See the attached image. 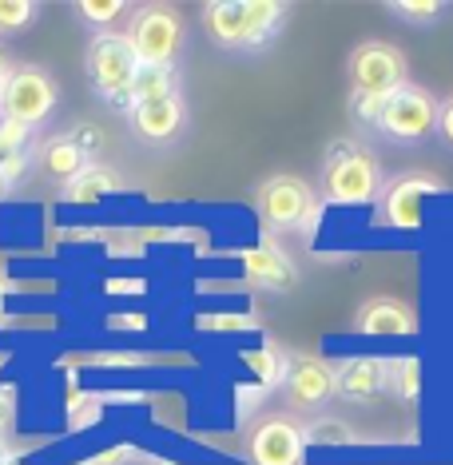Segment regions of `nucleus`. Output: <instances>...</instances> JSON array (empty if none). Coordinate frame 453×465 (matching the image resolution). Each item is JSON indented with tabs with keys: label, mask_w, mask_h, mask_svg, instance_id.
I'll list each match as a JSON object with an SVG mask.
<instances>
[{
	"label": "nucleus",
	"mask_w": 453,
	"mask_h": 465,
	"mask_svg": "<svg viewBox=\"0 0 453 465\" xmlns=\"http://www.w3.org/2000/svg\"><path fill=\"white\" fill-rule=\"evenodd\" d=\"M287 5L279 0H211L203 5V33L215 48L255 56L282 33Z\"/></svg>",
	"instance_id": "f257e3e1"
},
{
	"label": "nucleus",
	"mask_w": 453,
	"mask_h": 465,
	"mask_svg": "<svg viewBox=\"0 0 453 465\" xmlns=\"http://www.w3.org/2000/svg\"><path fill=\"white\" fill-rule=\"evenodd\" d=\"M386 187V172L378 155L358 140H334L322 155V203L362 207L378 203Z\"/></svg>",
	"instance_id": "f03ea898"
},
{
	"label": "nucleus",
	"mask_w": 453,
	"mask_h": 465,
	"mask_svg": "<svg viewBox=\"0 0 453 465\" xmlns=\"http://www.w3.org/2000/svg\"><path fill=\"white\" fill-rule=\"evenodd\" d=\"M140 68L143 64L135 56L128 33H96L84 48V76H88L92 92L123 115L132 112V88Z\"/></svg>",
	"instance_id": "7ed1b4c3"
},
{
	"label": "nucleus",
	"mask_w": 453,
	"mask_h": 465,
	"mask_svg": "<svg viewBox=\"0 0 453 465\" xmlns=\"http://www.w3.org/2000/svg\"><path fill=\"white\" fill-rule=\"evenodd\" d=\"M128 40L147 68H175L187 45V25L172 5H140L132 13Z\"/></svg>",
	"instance_id": "20e7f679"
},
{
	"label": "nucleus",
	"mask_w": 453,
	"mask_h": 465,
	"mask_svg": "<svg viewBox=\"0 0 453 465\" xmlns=\"http://www.w3.org/2000/svg\"><path fill=\"white\" fill-rule=\"evenodd\" d=\"M438 104L441 100H434V92H426L421 84L409 80L386 96L374 132H382L389 143H402V147L426 143L438 132Z\"/></svg>",
	"instance_id": "39448f33"
},
{
	"label": "nucleus",
	"mask_w": 453,
	"mask_h": 465,
	"mask_svg": "<svg viewBox=\"0 0 453 465\" xmlns=\"http://www.w3.org/2000/svg\"><path fill=\"white\" fill-rule=\"evenodd\" d=\"M56 104H60V84H56V76H52L48 68L16 64V72L5 84V96H0V115L36 132L40 124L52 120Z\"/></svg>",
	"instance_id": "423d86ee"
},
{
	"label": "nucleus",
	"mask_w": 453,
	"mask_h": 465,
	"mask_svg": "<svg viewBox=\"0 0 453 465\" xmlns=\"http://www.w3.org/2000/svg\"><path fill=\"white\" fill-rule=\"evenodd\" d=\"M350 84L362 96H389L402 84H409V60L398 45H386V40H366L350 52Z\"/></svg>",
	"instance_id": "0eeeda50"
},
{
	"label": "nucleus",
	"mask_w": 453,
	"mask_h": 465,
	"mask_svg": "<svg viewBox=\"0 0 453 465\" xmlns=\"http://www.w3.org/2000/svg\"><path fill=\"white\" fill-rule=\"evenodd\" d=\"M441 183L434 175H394L378 195V211H374V223L389 227V231H418L426 223V199L438 195Z\"/></svg>",
	"instance_id": "6e6552de"
},
{
	"label": "nucleus",
	"mask_w": 453,
	"mask_h": 465,
	"mask_svg": "<svg viewBox=\"0 0 453 465\" xmlns=\"http://www.w3.org/2000/svg\"><path fill=\"white\" fill-rule=\"evenodd\" d=\"M314 199L319 195H314V187L302 175L279 172V175H271L259 183L255 207H259V219L267 231H299V223L307 219V211L314 207Z\"/></svg>",
	"instance_id": "1a4fd4ad"
},
{
	"label": "nucleus",
	"mask_w": 453,
	"mask_h": 465,
	"mask_svg": "<svg viewBox=\"0 0 453 465\" xmlns=\"http://www.w3.org/2000/svg\"><path fill=\"white\" fill-rule=\"evenodd\" d=\"M282 394H287L291 410L319 414L339 398V370L319 354H291V374L282 382Z\"/></svg>",
	"instance_id": "9d476101"
},
{
	"label": "nucleus",
	"mask_w": 453,
	"mask_h": 465,
	"mask_svg": "<svg viewBox=\"0 0 453 465\" xmlns=\"http://www.w3.org/2000/svg\"><path fill=\"white\" fill-rule=\"evenodd\" d=\"M187 100L183 96H163V100H143L128 112V128L147 147H175L187 135Z\"/></svg>",
	"instance_id": "9b49d317"
},
{
	"label": "nucleus",
	"mask_w": 453,
	"mask_h": 465,
	"mask_svg": "<svg viewBox=\"0 0 453 465\" xmlns=\"http://www.w3.org/2000/svg\"><path fill=\"white\" fill-rule=\"evenodd\" d=\"M247 458L255 465H302L307 461V438L302 426L291 418H262L255 430L247 433Z\"/></svg>",
	"instance_id": "f8f14e48"
},
{
	"label": "nucleus",
	"mask_w": 453,
	"mask_h": 465,
	"mask_svg": "<svg viewBox=\"0 0 453 465\" xmlns=\"http://www.w3.org/2000/svg\"><path fill=\"white\" fill-rule=\"evenodd\" d=\"M418 331H421L418 311L406 299H394V294L366 299L354 311V334L362 338H414Z\"/></svg>",
	"instance_id": "ddd939ff"
},
{
	"label": "nucleus",
	"mask_w": 453,
	"mask_h": 465,
	"mask_svg": "<svg viewBox=\"0 0 453 465\" xmlns=\"http://www.w3.org/2000/svg\"><path fill=\"white\" fill-rule=\"evenodd\" d=\"M334 370H339V398L354 401V406H374V401H382L389 394L386 358L354 354V358H342Z\"/></svg>",
	"instance_id": "4468645a"
},
{
	"label": "nucleus",
	"mask_w": 453,
	"mask_h": 465,
	"mask_svg": "<svg viewBox=\"0 0 453 465\" xmlns=\"http://www.w3.org/2000/svg\"><path fill=\"white\" fill-rule=\"evenodd\" d=\"M239 262H243L247 279L255 282V287H262V291H291L294 282H299V267H294V259L271 235H262L255 247L239 251Z\"/></svg>",
	"instance_id": "2eb2a0df"
},
{
	"label": "nucleus",
	"mask_w": 453,
	"mask_h": 465,
	"mask_svg": "<svg viewBox=\"0 0 453 465\" xmlns=\"http://www.w3.org/2000/svg\"><path fill=\"white\" fill-rule=\"evenodd\" d=\"M33 163H36V172L40 179H48V183H60V187H68L72 179H76L88 163H96L84 147L72 140V135H52V140H44L36 147V155H33Z\"/></svg>",
	"instance_id": "dca6fc26"
},
{
	"label": "nucleus",
	"mask_w": 453,
	"mask_h": 465,
	"mask_svg": "<svg viewBox=\"0 0 453 465\" xmlns=\"http://www.w3.org/2000/svg\"><path fill=\"white\" fill-rule=\"evenodd\" d=\"M120 187H123V175L115 172V167L96 160V163H88L76 179H72L64 192H60V199H64V203H76V207H88V203H100V199L115 195Z\"/></svg>",
	"instance_id": "f3484780"
},
{
	"label": "nucleus",
	"mask_w": 453,
	"mask_h": 465,
	"mask_svg": "<svg viewBox=\"0 0 453 465\" xmlns=\"http://www.w3.org/2000/svg\"><path fill=\"white\" fill-rule=\"evenodd\" d=\"M33 140H36V132L33 128H25V124H16V120H5L0 115V172L8 175V183H20L25 179V172L33 167Z\"/></svg>",
	"instance_id": "a211bd4d"
},
{
	"label": "nucleus",
	"mask_w": 453,
	"mask_h": 465,
	"mask_svg": "<svg viewBox=\"0 0 453 465\" xmlns=\"http://www.w3.org/2000/svg\"><path fill=\"white\" fill-rule=\"evenodd\" d=\"M389 366V394L398 401H406V406H414L421 401V374H426V366H421L418 354H402V358H386Z\"/></svg>",
	"instance_id": "6ab92c4d"
},
{
	"label": "nucleus",
	"mask_w": 453,
	"mask_h": 465,
	"mask_svg": "<svg viewBox=\"0 0 453 465\" xmlns=\"http://www.w3.org/2000/svg\"><path fill=\"white\" fill-rule=\"evenodd\" d=\"M243 366L259 378V386L275 390L291 374V354L279 351V346H259V351H243Z\"/></svg>",
	"instance_id": "aec40b11"
},
{
	"label": "nucleus",
	"mask_w": 453,
	"mask_h": 465,
	"mask_svg": "<svg viewBox=\"0 0 453 465\" xmlns=\"http://www.w3.org/2000/svg\"><path fill=\"white\" fill-rule=\"evenodd\" d=\"M163 96H179V68H140L132 88V108L143 100H163Z\"/></svg>",
	"instance_id": "412c9836"
},
{
	"label": "nucleus",
	"mask_w": 453,
	"mask_h": 465,
	"mask_svg": "<svg viewBox=\"0 0 453 465\" xmlns=\"http://www.w3.org/2000/svg\"><path fill=\"white\" fill-rule=\"evenodd\" d=\"M386 13L406 20V25H414V28H429V25H438V20L449 13V5L446 0H389Z\"/></svg>",
	"instance_id": "4be33fe9"
},
{
	"label": "nucleus",
	"mask_w": 453,
	"mask_h": 465,
	"mask_svg": "<svg viewBox=\"0 0 453 465\" xmlns=\"http://www.w3.org/2000/svg\"><path fill=\"white\" fill-rule=\"evenodd\" d=\"M302 438H307V446H354V430L342 418H330V414L307 421Z\"/></svg>",
	"instance_id": "5701e85b"
},
{
	"label": "nucleus",
	"mask_w": 453,
	"mask_h": 465,
	"mask_svg": "<svg viewBox=\"0 0 453 465\" xmlns=\"http://www.w3.org/2000/svg\"><path fill=\"white\" fill-rule=\"evenodd\" d=\"M195 331L203 334H227V331H259V319L247 311H203L195 319Z\"/></svg>",
	"instance_id": "b1692460"
},
{
	"label": "nucleus",
	"mask_w": 453,
	"mask_h": 465,
	"mask_svg": "<svg viewBox=\"0 0 453 465\" xmlns=\"http://www.w3.org/2000/svg\"><path fill=\"white\" fill-rule=\"evenodd\" d=\"M72 13H76L80 20H88L92 28H103V33H108L112 20L132 13V5L128 0H80V5H72Z\"/></svg>",
	"instance_id": "393cba45"
},
{
	"label": "nucleus",
	"mask_w": 453,
	"mask_h": 465,
	"mask_svg": "<svg viewBox=\"0 0 453 465\" xmlns=\"http://www.w3.org/2000/svg\"><path fill=\"white\" fill-rule=\"evenodd\" d=\"M40 16L36 0H0V36H13L25 33L28 25Z\"/></svg>",
	"instance_id": "a878e982"
},
{
	"label": "nucleus",
	"mask_w": 453,
	"mask_h": 465,
	"mask_svg": "<svg viewBox=\"0 0 453 465\" xmlns=\"http://www.w3.org/2000/svg\"><path fill=\"white\" fill-rule=\"evenodd\" d=\"M382 104H386V96H362V92H354V96H350V120L366 124V128H378Z\"/></svg>",
	"instance_id": "bb28decb"
},
{
	"label": "nucleus",
	"mask_w": 453,
	"mask_h": 465,
	"mask_svg": "<svg viewBox=\"0 0 453 465\" xmlns=\"http://www.w3.org/2000/svg\"><path fill=\"white\" fill-rule=\"evenodd\" d=\"M135 458H140V450H135L132 441H123V446H112V450L96 453V458H88V465H132Z\"/></svg>",
	"instance_id": "cd10ccee"
},
{
	"label": "nucleus",
	"mask_w": 453,
	"mask_h": 465,
	"mask_svg": "<svg viewBox=\"0 0 453 465\" xmlns=\"http://www.w3.org/2000/svg\"><path fill=\"white\" fill-rule=\"evenodd\" d=\"M438 135L446 147H453V96L438 104Z\"/></svg>",
	"instance_id": "c85d7f7f"
},
{
	"label": "nucleus",
	"mask_w": 453,
	"mask_h": 465,
	"mask_svg": "<svg viewBox=\"0 0 453 465\" xmlns=\"http://www.w3.org/2000/svg\"><path fill=\"white\" fill-rule=\"evenodd\" d=\"M147 319L143 314H123V311H115L112 319H108V331H143Z\"/></svg>",
	"instance_id": "c756f323"
},
{
	"label": "nucleus",
	"mask_w": 453,
	"mask_h": 465,
	"mask_svg": "<svg viewBox=\"0 0 453 465\" xmlns=\"http://www.w3.org/2000/svg\"><path fill=\"white\" fill-rule=\"evenodd\" d=\"M322 207H326L322 199H314V207L307 211V219H302V223H299V231H302V235H307V239L314 235V227H319V219H322Z\"/></svg>",
	"instance_id": "7c9ffc66"
},
{
	"label": "nucleus",
	"mask_w": 453,
	"mask_h": 465,
	"mask_svg": "<svg viewBox=\"0 0 453 465\" xmlns=\"http://www.w3.org/2000/svg\"><path fill=\"white\" fill-rule=\"evenodd\" d=\"M16 72V60L8 56V48L0 45V96H5V84H8V76H13Z\"/></svg>",
	"instance_id": "2f4dec72"
},
{
	"label": "nucleus",
	"mask_w": 453,
	"mask_h": 465,
	"mask_svg": "<svg viewBox=\"0 0 453 465\" xmlns=\"http://www.w3.org/2000/svg\"><path fill=\"white\" fill-rule=\"evenodd\" d=\"M108 291H112V294H128V291H132V294H140V291H143V282H140V279H112V282H108Z\"/></svg>",
	"instance_id": "473e14b6"
},
{
	"label": "nucleus",
	"mask_w": 453,
	"mask_h": 465,
	"mask_svg": "<svg viewBox=\"0 0 453 465\" xmlns=\"http://www.w3.org/2000/svg\"><path fill=\"white\" fill-rule=\"evenodd\" d=\"M8 414H13V410H8V401H5V398H0V433H5V430H8Z\"/></svg>",
	"instance_id": "72a5a7b5"
},
{
	"label": "nucleus",
	"mask_w": 453,
	"mask_h": 465,
	"mask_svg": "<svg viewBox=\"0 0 453 465\" xmlns=\"http://www.w3.org/2000/svg\"><path fill=\"white\" fill-rule=\"evenodd\" d=\"M8 192H13V183H8V175H5V172H0V199H5Z\"/></svg>",
	"instance_id": "f704fd0d"
},
{
	"label": "nucleus",
	"mask_w": 453,
	"mask_h": 465,
	"mask_svg": "<svg viewBox=\"0 0 453 465\" xmlns=\"http://www.w3.org/2000/svg\"><path fill=\"white\" fill-rule=\"evenodd\" d=\"M152 465H192V461H175V458H152Z\"/></svg>",
	"instance_id": "c9c22d12"
},
{
	"label": "nucleus",
	"mask_w": 453,
	"mask_h": 465,
	"mask_svg": "<svg viewBox=\"0 0 453 465\" xmlns=\"http://www.w3.org/2000/svg\"><path fill=\"white\" fill-rule=\"evenodd\" d=\"M0 322H5V279H0Z\"/></svg>",
	"instance_id": "e433bc0d"
},
{
	"label": "nucleus",
	"mask_w": 453,
	"mask_h": 465,
	"mask_svg": "<svg viewBox=\"0 0 453 465\" xmlns=\"http://www.w3.org/2000/svg\"><path fill=\"white\" fill-rule=\"evenodd\" d=\"M0 465H25V461H13V458H0Z\"/></svg>",
	"instance_id": "4c0bfd02"
},
{
	"label": "nucleus",
	"mask_w": 453,
	"mask_h": 465,
	"mask_svg": "<svg viewBox=\"0 0 453 465\" xmlns=\"http://www.w3.org/2000/svg\"><path fill=\"white\" fill-rule=\"evenodd\" d=\"M80 465H88V461H80Z\"/></svg>",
	"instance_id": "58836bf2"
}]
</instances>
